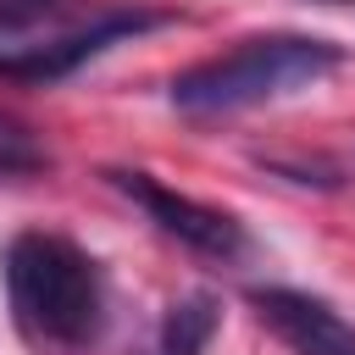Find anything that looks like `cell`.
Masks as SVG:
<instances>
[{
    "instance_id": "3",
    "label": "cell",
    "mask_w": 355,
    "mask_h": 355,
    "mask_svg": "<svg viewBox=\"0 0 355 355\" xmlns=\"http://www.w3.org/2000/svg\"><path fill=\"white\" fill-rule=\"evenodd\" d=\"M172 22L166 11H94V17H55L50 11H28V17H0V78H22V83H61L78 67H89L94 55H105L122 39H139L150 28Z\"/></svg>"
},
{
    "instance_id": "4",
    "label": "cell",
    "mask_w": 355,
    "mask_h": 355,
    "mask_svg": "<svg viewBox=\"0 0 355 355\" xmlns=\"http://www.w3.org/2000/svg\"><path fill=\"white\" fill-rule=\"evenodd\" d=\"M105 178H111V189H122L166 239H178V244L194 250V255H205V261H239V255L250 250V233H244V222H239L233 211L205 205V200H194V194H178V189H166L161 178L133 172V166H111Z\"/></svg>"
},
{
    "instance_id": "1",
    "label": "cell",
    "mask_w": 355,
    "mask_h": 355,
    "mask_svg": "<svg viewBox=\"0 0 355 355\" xmlns=\"http://www.w3.org/2000/svg\"><path fill=\"white\" fill-rule=\"evenodd\" d=\"M6 311L33 355H89L105 338L111 300L100 261L67 233L28 227L0 255Z\"/></svg>"
},
{
    "instance_id": "2",
    "label": "cell",
    "mask_w": 355,
    "mask_h": 355,
    "mask_svg": "<svg viewBox=\"0 0 355 355\" xmlns=\"http://www.w3.org/2000/svg\"><path fill=\"white\" fill-rule=\"evenodd\" d=\"M344 67V44L316 33H261L233 44L227 55H211L166 83V100L183 116H233L300 89H316L327 72Z\"/></svg>"
},
{
    "instance_id": "9",
    "label": "cell",
    "mask_w": 355,
    "mask_h": 355,
    "mask_svg": "<svg viewBox=\"0 0 355 355\" xmlns=\"http://www.w3.org/2000/svg\"><path fill=\"white\" fill-rule=\"evenodd\" d=\"M316 6H355V0H316Z\"/></svg>"
},
{
    "instance_id": "8",
    "label": "cell",
    "mask_w": 355,
    "mask_h": 355,
    "mask_svg": "<svg viewBox=\"0 0 355 355\" xmlns=\"http://www.w3.org/2000/svg\"><path fill=\"white\" fill-rule=\"evenodd\" d=\"M55 0H0V17H28V11H50Z\"/></svg>"
},
{
    "instance_id": "5",
    "label": "cell",
    "mask_w": 355,
    "mask_h": 355,
    "mask_svg": "<svg viewBox=\"0 0 355 355\" xmlns=\"http://www.w3.org/2000/svg\"><path fill=\"white\" fill-rule=\"evenodd\" d=\"M250 305L294 355H355V327L322 294L266 283V288H250Z\"/></svg>"
},
{
    "instance_id": "6",
    "label": "cell",
    "mask_w": 355,
    "mask_h": 355,
    "mask_svg": "<svg viewBox=\"0 0 355 355\" xmlns=\"http://www.w3.org/2000/svg\"><path fill=\"white\" fill-rule=\"evenodd\" d=\"M216 327H222V300L211 288H189V294H178L161 311L150 355H205V344L216 338Z\"/></svg>"
},
{
    "instance_id": "7",
    "label": "cell",
    "mask_w": 355,
    "mask_h": 355,
    "mask_svg": "<svg viewBox=\"0 0 355 355\" xmlns=\"http://www.w3.org/2000/svg\"><path fill=\"white\" fill-rule=\"evenodd\" d=\"M44 166H50V150L39 144V133L28 122H17V116L0 111V183L6 178H33Z\"/></svg>"
}]
</instances>
